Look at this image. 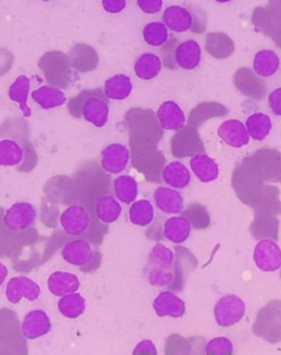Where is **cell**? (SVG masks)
I'll return each mask as SVG.
<instances>
[{"label":"cell","mask_w":281,"mask_h":355,"mask_svg":"<svg viewBox=\"0 0 281 355\" xmlns=\"http://www.w3.org/2000/svg\"><path fill=\"white\" fill-rule=\"evenodd\" d=\"M280 277H281V273H280Z\"/></svg>","instance_id":"cell-57"},{"label":"cell","mask_w":281,"mask_h":355,"mask_svg":"<svg viewBox=\"0 0 281 355\" xmlns=\"http://www.w3.org/2000/svg\"><path fill=\"white\" fill-rule=\"evenodd\" d=\"M32 99L44 110L61 107L66 102V96L60 89L43 86L35 90L31 94Z\"/></svg>","instance_id":"cell-38"},{"label":"cell","mask_w":281,"mask_h":355,"mask_svg":"<svg viewBox=\"0 0 281 355\" xmlns=\"http://www.w3.org/2000/svg\"><path fill=\"white\" fill-rule=\"evenodd\" d=\"M42 1H50V0H42Z\"/></svg>","instance_id":"cell-55"},{"label":"cell","mask_w":281,"mask_h":355,"mask_svg":"<svg viewBox=\"0 0 281 355\" xmlns=\"http://www.w3.org/2000/svg\"><path fill=\"white\" fill-rule=\"evenodd\" d=\"M235 86L246 97L255 100H263L266 94V86L263 81L258 78L255 73L248 68H241L234 76Z\"/></svg>","instance_id":"cell-23"},{"label":"cell","mask_w":281,"mask_h":355,"mask_svg":"<svg viewBox=\"0 0 281 355\" xmlns=\"http://www.w3.org/2000/svg\"><path fill=\"white\" fill-rule=\"evenodd\" d=\"M162 58L164 65L171 69L195 71L203 60V50L196 40L179 41L171 37L162 46Z\"/></svg>","instance_id":"cell-4"},{"label":"cell","mask_w":281,"mask_h":355,"mask_svg":"<svg viewBox=\"0 0 281 355\" xmlns=\"http://www.w3.org/2000/svg\"><path fill=\"white\" fill-rule=\"evenodd\" d=\"M269 105L271 112L281 118V87L275 89L269 94Z\"/></svg>","instance_id":"cell-50"},{"label":"cell","mask_w":281,"mask_h":355,"mask_svg":"<svg viewBox=\"0 0 281 355\" xmlns=\"http://www.w3.org/2000/svg\"><path fill=\"white\" fill-rule=\"evenodd\" d=\"M191 233V225L184 216L169 217L164 223V237L175 245L186 243Z\"/></svg>","instance_id":"cell-34"},{"label":"cell","mask_w":281,"mask_h":355,"mask_svg":"<svg viewBox=\"0 0 281 355\" xmlns=\"http://www.w3.org/2000/svg\"><path fill=\"white\" fill-rule=\"evenodd\" d=\"M280 67V58L276 52L262 50L256 53L253 60L254 73L260 78H271L276 75Z\"/></svg>","instance_id":"cell-33"},{"label":"cell","mask_w":281,"mask_h":355,"mask_svg":"<svg viewBox=\"0 0 281 355\" xmlns=\"http://www.w3.org/2000/svg\"><path fill=\"white\" fill-rule=\"evenodd\" d=\"M24 158V148L16 141H0V167H15L20 165Z\"/></svg>","instance_id":"cell-44"},{"label":"cell","mask_w":281,"mask_h":355,"mask_svg":"<svg viewBox=\"0 0 281 355\" xmlns=\"http://www.w3.org/2000/svg\"><path fill=\"white\" fill-rule=\"evenodd\" d=\"M253 258L260 271L271 273L281 269V249L273 239H259L254 248Z\"/></svg>","instance_id":"cell-14"},{"label":"cell","mask_w":281,"mask_h":355,"mask_svg":"<svg viewBox=\"0 0 281 355\" xmlns=\"http://www.w3.org/2000/svg\"><path fill=\"white\" fill-rule=\"evenodd\" d=\"M242 165L265 182H277L281 178V153L264 148L243 159Z\"/></svg>","instance_id":"cell-9"},{"label":"cell","mask_w":281,"mask_h":355,"mask_svg":"<svg viewBox=\"0 0 281 355\" xmlns=\"http://www.w3.org/2000/svg\"><path fill=\"white\" fill-rule=\"evenodd\" d=\"M7 275H8L7 266L0 262V288H1V285L5 282L6 279H7Z\"/></svg>","instance_id":"cell-52"},{"label":"cell","mask_w":281,"mask_h":355,"mask_svg":"<svg viewBox=\"0 0 281 355\" xmlns=\"http://www.w3.org/2000/svg\"><path fill=\"white\" fill-rule=\"evenodd\" d=\"M171 154L176 158H186L194 155L203 154L205 148L198 130L191 125H185L177 131L171 141Z\"/></svg>","instance_id":"cell-12"},{"label":"cell","mask_w":281,"mask_h":355,"mask_svg":"<svg viewBox=\"0 0 281 355\" xmlns=\"http://www.w3.org/2000/svg\"><path fill=\"white\" fill-rule=\"evenodd\" d=\"M247 132L250 139L254 141H264L269 135L271 128H273V122L271 116L263 112L253 113L247 118L245 122Z\"/></svg>","instance_id":"cell-40"},{"label":"cell","mask_w":281,"mask_h":355,"mask_svg":"<svg viewBox=\"0 0 281 355\" xmlns=\"http://www.w3.org/2000/svg\"><path fill=\"white\" fill-rule=\"evenodd\" d=\"M80 288V281L74 273L65 271L53 272L48 279V288L56 297L77 292Z\"/></svg>","instance_id":"cell-28"},{"label":"cell","mask_w":281,"mask_h":355,"mask_svg":"<svg viewBox=\"0 0 281 355\" xmlns=\"http://www.w3.org/2000/svg\"><path fill=\"white\" fill-rule=\"evenodd\" d=\"M214 1L219 3H230V1H233V0H214Z\"/></svg>","instance_id":"cell-54"},{"label":"cell","mask_w":281,"mask_h":355,"mask_svg":"<svg viewBox=\"0 0 281 355\" xmlns=\"http://www.w3.org/2000/svg\"><path fill=\"white\" fill-rule=\"evenodd\" d=\"M130 159V149L126 145L114 143L108 145L101 152V168L109 175H119L126 169Z\"/></svg>","instance_id":"cell-18"},{"label":"cell","mask_w":281,"mask_h":355,"mask_svg":"<svg viewBox=\"0 0 281 355\" xmlns=\"http://www.w3.org/2000/svg\"><path fill=\"white\" fill-rule=\"evenodd\" d=\"M87 302L79 293H71L62 296L58 300V309L62 316L69 319H76L86 311Z\"/></svg>","instance_id":"cell-39"},{"label":"cell","mask_w":281,"mask_h":355,"mask_svg":"<svg viewBox=\"0 0 281 355\" xmlns=\"http://www.w3.org/2000/svg\"><path fill=\"white\" fill-rule=\"evenodd\" d=\"M163 22L173 33L188 31L203 33L207 26V17L201 9L187 6H169L163 12Z\"/></svg>","instance_id":"cell-6"},{"label":"cell","mask_w":281,"mask_h":355,"mask_svg":"<svg viewBox=\"0 0 281 355\" xmlns=\"http://www.w3.org/2000/svg\"><path fill=\"white\" fill-rule=\"evenodd\" d=\"M162 68H163V62L157 54L144 53L135 60V76L141 80H153L160 75Z\"/></svg>","instance_id":"cell-32"},{"label":"cell","mask_w":281,"mask_h":355,"mask_svg":"<svg viewBox=\"0 0 281 355\" xmlns=\"http://www.w3.org/2000/svg\"><path fill=\"white\" fill-rule=\"evenodd\" d=\"M133 84L131 78L124 73H118L107 79L105 83V97L113 101H124L131 96Z\"/></svg>","instance_id":"cell-35"},{"label":"cell","mask_w":281,"mask_h":355,"mask_svg":"<svg viewBox=\"0 0 281 355\" xmlns=\"http://www.w3.org/2000/svg\"><path fill=\"white\" fill-rule=\"evenodd\" d=\"M113 191L119 202L129 205L137 201L139 196V184L135 178L132 175H119L113 181Z\"/></svg>","instance_id":"cell-37"},{"label":"cell","mask_w":281,"mask_h":355,"mask_svg":"<svg viewBox=\"0 0 281 355\" xmlns=\"http://www.w3.org/2000/svg\"><path fill=\"white\" fill-rule=\"evenodd\" d=\"M95 214L99 222L103 224H112L121 216V204L114 196L103 194L96 200Z\"/></svg>","instance_id":"cell-31"},{"label":"cell","mask_w":281,"mask_h":355,"mask_svg":"<svg viewBox=\"0 0 281 355\" xmlns=\"http://www.w3.org/2000/svg\"><path fill=\"white\" fill-rule=\"evenodd\" d=\"M69 58L74 69L80 73L95 71L99 62L95 49L83 43H79L71 49Z\"/></svg>","instance_id":"cell-27"},{"label":"cell","mask_w":281,"mask_h":355,"mask_svg":"<svg viewBox=\"0 0 281 355\" xmlns=\"http://www.w3.org/2000/svg\"><path fill=\"white\" fill-rule=\"evenodd\" d=\"M69 107L74 116L80 118L83 115L96 128H103L108 122L109 99L101 89L84 90L69 101Z\"/></svg>","instance_id":"cell-2"},{"label":"cell","mask_w":281,"mask_h":355,"mask_svg":"<svg viewBox=\"0 0 281 355\" xmlns=\"http://www.w3.org/2000/svg\"><path fill=\"white\" fill-rule=\"evenodd\" d=\"M182 214L196 230H205L210 226V215L203 204H189L186 209H182Z\"/></svg>","instance_id":"cell-46"},{"label":"cell","mask_w":281,"mask_h":355,"mask_svg":"<svg viewBox=\"0 0 281 355\" xmlns=\"http://www.w3.org/2000/svg\"><path fill=\"white\" fill-rule=\"evenodd\" d=\"M39 67L44 73L45 80L58 88H69V85L78 79L69 56L58 51L45 53L40 58Z\"/></svg>","instance_id":"cell-8"},{"label":"cell","mask_w":281,"mask_h":355,"mask_svg":"<svg viewBox=\"0 0 281 355\" xmlns=\"http://www.w3.org/2000/svg\"><path fill=\"white\" fill-rule=\"evenodd\" d=\"M132 165L150 182L160 183L165 156L156 144H130Z\"/></svg>","instance_id":"cell-7"},{"label":"cell","mask_w":281,"mask_h":355,"mask_svg":"<svg viewBox=\"0 0 281 355\" xmlns=\"http://www.w3.org/2000/svg\"><path fill=\"white\" fill-rule=\"evenodd\" d=\"M142 35L148 46L162 47L169 40V30L164 22L153 21L143 28Z\"/></svg>","instance_id":"cell-45"},{"label":"cell","mask_w":281,"mask_h":355,"mask_svg":"<svg viewBox=\"0 0 281 355\" xmlns=\"http://www.w3.org/2000/svg\"><path fill=\"white\" fill-rule=\"evenodd\" d=\"M246 311L244 300L234 294L224 295L218 300L214 306V319L216 324L222 328L237 324L242 320Z\"/></svg>","instance_id":"cell-13"},{"label":"cell","mask_w":281,"mask_h":355,"mask_svg":"<svg viewBox=\"0 0 281 355\" xmlns=\"http://www.w3.org/2000/svg\"><path fill=\"white\" fill-rule=\"evenodd\" d=\"M250 233L255 239L269 238L278 241L279 220L276 215L266 211H255V218L250 224Z\"/></svg>","instance_id":"cell-25"},{"label":"cell","mask_w":281,"mask_h":355,"mask_svg":"<svg viewBox=\"0 0 281 355\" xmlns=\"http://www.w3.org/2000/svg\"><path fill=\"white\" fill-rule=\"evenodd\" d=\"M205 49L213 58L222 60L232 55L234 43L231 37H228L226 34L220 32L209 33L205 37Z\"/></svg>","instance_id":"cell-41"},{"label":"cell","mask_w":281,"mask_h":355,"mask_svg":"<svg viewBox=\"0 0 281 355\" xmlns=\"http://www.w3.org/2000/svg\"><path fill=\"white\" fill-rule=\"evenodd\" d=\"M5 294L11 304L20 303L22 298L29 302H35L41 295V288L29 277H13L7 283Z\"/></svg>","instance_id":"cell-17"},{"label":"cell","mask_w":281,"mask_h":355,"mask_svg":"<svg viewBox=\"0 0 281 355\" xmlns=\"http://www.w3.org/2000/svg\"><path fill=\"white\" fill-rule=\"evenodd\" d=\"M162 180L173 189H186L191 182L189 169L180 162H171L164 167Z\"/></svg>","instance_id":"cell-30"},{"label":"cell","mask_w":281,"mask_h":355,"mask_svg":"<svg viewBox=\"0 0 281 355\" xmlns=\"http://www.w3.org/2000/svg\"><path fill=\"white\" fill-rule=\"evenodd\" d=\"M126 122L129 128L130 144L158 145L163 139V128L155 113L150 109H131L126 114Z\"/></svg>","instance_id":"cell-5"},{"label":"cell","mask_w":281,"mask_h":355,"mask_svg":"<svg viewBox=\"0 0 281 355\" xmlns=\"http://www.w3.org/2000/svg\"><path fill=\"white\" fill-rule=\"evenodd\" d=\"M156 118L164 131H179L187 122L184 111L175 101L163 102L156 111Z\"/></svg>","instance_id":"cell-21"},{"label":"cell","mask_w":281,"mask_h":355,"mask_svg":"<svg viewBox=\"0 0 281 355\" xmlns=\"http://www.w3.org/2000/svg\"><path fill=\"white\" fill-rule=\"evenodd\" d=\"M232 187L237 198L254 211L281 214L279 189L262 180L242 164L234 169Z\"/></svg>","instance_id":"cell-1"},{"label":"cell","mask_w":281,"mask_h":355,"mask_svg":"<svg viewBox=\"0 0 281 355\" xmlns=\"http://www.w3.org/2000/svg\"><path fill=\"white\" fill-rule=\"evenodd\" d=\"M37 220V211L28 202H17L12 204L3 216V224L7 230L12 232H22L29 230Z\"/></svg>","instance_id":"cell-15"},{"label":"cell","mask_w":281,"mask_h":355,"mask_svg":"<svg viewBox=\"0 0 281 355\" xmlns=\"http://www.w3.org/2000/svg\"><path fill=\"white\" fill-rule=\"evenodd\" d=\"M144 271L151 285L171 290L176 277L175 251L163 243L154 245L147 259Z\"/></svg>","instance_id":"cell-3"},{"label":"cell","mask_w":281,"mask_h":355,"mask_svg":"<svg viewBox=\"0 0 281 355\" xmlns=\"http://www.w3.org/2000/svg\"><path fill=\"white\" fill-rule=\"evenodd\" d=\"M175 254H176V277L171 291L180 292L184 290L187 279L197 268L198 262L195 256L184 247H178V245L175 247Z\"/></svg>","instance_id":"cell-24"},{"label":"cell","mask_w":281,"mask_h":355,"mask_svg":"<svg viewBox=\"0 0 281 355\" xmlns=\"http://www.w3.org/2000/svg\"><path fill=\"white\" fill-rule=\"evenodd\" d=\"M233 352V343L225 337L213 338L205 347V353L209 355H231Z\"/></svg>","instance_id":"cell-47"},{"label":"cell","mask_w":281,"mask_h":355,"mask_svg":"<svg viewBox=\"0 0 281 355\" xmlns=\"http://www.w3.org/2000/svg\"><path fill=\"white\" fill-rule=\"evenodd\" d=\"M156 207L164 214H179L184 209V198L178 191L169 187H158L154 192Z\"/></svg>","instance_id":"cell-26"},{"label":"cell","mask_w":281,"mask_h":355,"mask_svg":"<svg viewBox=\"0 0 281 355\" xmlns=\"http://www.w3.org/2000/svg\"><path fill=\"white\" fill-rule=\"evenodd\" d=\"M273 39V41L276 42V44L281 47V33L277 34V35H275Z\"/></svg>","instance_id":"cell-53"},{"label":"cell","mask_w":281,"mask_h":355,"mask_svg":"<svg viewBox=\"0 0 281 355\" xmlns=\"http://www.w3.org/2000/svg\"><path fill=\"white\" fill-rule=\"evenodd\" d=\"M22 334L28 340L44 337L52 329V322L46 311L33 309L24 316L22 322Z\"/></svg>","instance_id":"cell-19"},{"label":"cell","mask_w":281,"mask_h":355,"mask_svg":"<svg viewBox=\"0 0 281 355\" xmlns=\"http://www.w3.org/2000/svg\"><path fill=\"white\" fill-rule=\"evenodd\" d=\"M253 332L267 343L281 341V300H271L258 311Z\"/></svg>","instance_id":"cell-10"},{"label":"cell","mask_w":281,"mask_h":355,"mask_svg":"<svg viewBox=\"0 0 281 355\" xmlns=\"http://www.w3.org/2000/svg\"><path fill=\"white\" fill-rule=\"evenodd\" d=\"M61 254L64 261L78 266L84 272L94 271L101 261L99 252L94 251L92 245L84 239H75L66 243Z\"/></svg>","instance_id":"cell-11"},{"label":"cell","mask_w":281,"mask_h":355,"mask_svg":"<svg viewBox=\"0 0 281 355\" xmlns=\"http://www.w3.org/2000/svg\"><path fill=\"white\" fill-rule=\"evenodd\" d=\"M279 182H281V178H280V180H279Z\"/></svg>","instance_id":"cell-56"},{"label":"cell","mask_w":281,"mask_h":355,"mask_svg":"<svg viewBox=\"0 0 281 355\" xmlns=\"http://www.w3.org/2000/svg\"><path fill=\"white\" fill-rule=\"evenodd\" d=\"M228 112L229 110L218 102H205V103H200L191 111L188 122L189 125L198 128L209 119L221 118L228 114Z\"/></svg>","instance_id":"cell-36"},{"label":"cell","mask_w":281,"mask_h":355,"mask_svg":"<svg viewBox=\"0 0 281 355\" xmlns=\"http://www.w3.org/2000/svg\"><path fill=\"white\" fill-rule=\"evenodd\" d=\"M155 217L154 207L148 200H139L132 203L129 211V220L139 227H147Z\"/></svg>","instance_id":"cell-43"},{"label":"cell","mask_w":281,"mask_h":355,"mask_svg":"<svg viewBox=\"0 0 281 355\" xmlns=\"http://www.w3.org/2000/svg\"><path fill=\"white\" fill-rule=\"evenodd\" d=\"M30 92V79L26 76H19L9 88V99L16 102L26 118H30L32 112L28 105V96Z\"/></svg>","instance_id":"cell-42"},{"label":"cell","mask_w":281,"mask_h":355,"mask_svg":"<svg viewBox=\"0 0 281 355\" xmlns=\"http://www.w3.org/2000/svg\"><path fill=\"white\" fill-rule=\"evenodd\" d=\"M62 230L69 236L79 237L87 233L90 226V214L85 207L73 204L64 209L60 216Z\"/></svg>","instance_id":"cell-16"},{"label":"cell","mask_w":281,"mask_h":355,"mask_svg":"<svg viewBox=\"0 0 281 355\" xmlns=\"http://www.w3.org/2000/svg\"><path fill=\"white\" fill-rule=\"evenodd\" d=\"M153 309L158 317L182 318L186 313V304L173 291H164L154 300Z\"/></svg>","instance_id":"cell-22"},{"label":"cell","mask_w":281,"mask_h":355,"mask_svg":"<svg viewBox=\"0 0 281 355\" xmlns=\"http://www.w3.org/2000/svg\"><path fill=\"white\" fill-rule=\"evenodd\" d=\"M103 8L108 13L117 15L122 12L126 8L128 0H101Z\"/></svg>","instance_id":"cell-49"},{"label":"cell","mask_w":281,"mask_h":355,"mask_svg":"<svg viewBox=\"0 0 281 355\" xmlns=\"http://www.w3.org/2000/svg\"><path fill=\"white\" fill-rule=\"evenodd\" d=\"M137 3L146 15H156L163 9V0H137Z\"/></svg>","instance_id":"cell-48"},{"label":"cell","mask_w":281,"mask_h":355,"mask_svg":"<svg viewBox=\"0 0 281 355\" xmlns=\"http://www.w3.org/2000/svg\"><path fill=\"white\" fill-rule=\"evenodd\" d=\"M133 354L156 355L157 354V350H156L155 345H154L151 340H143V341H141V343L135 347Z\"/></svg>","instance_id":"cell-51"},{"label":"cell","mask_w":281,"mask_h":355,"mask_svg":"<svg viewBox=\"0 0 281 355\" xmlns=\"http://www.w3.org/2000/svg\"><path fill=\"white\" fill-rule=\"evenodd\" d=\"M218 136L232 148H242L250 143V135L244 123L237 119L224 121L218 128Z\"/></svg>","instance_id":"cell-20"},{"label":"cell","mask_w":281,"mask_h":355,"mask_svg":"<svg viewBox=\"0 0 281 355\" xmlns=\"http://www.w3.org/2000/svg\"><path fill=\"white\" fill-rule=\"evenodd\" d=\"M190 169L198 180L203 183L216 181L220 175L218 164L208 155L197 154L191 157L189 162Z\"/></svg>","instance_id":"cell-29"}]
</instances>
